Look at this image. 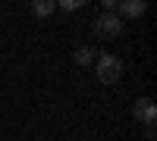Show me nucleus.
<instances>
[{"label":"nucleus","instance_id":"nucleus-1","mask_svg":"<svg viewBox=\"0 0 157 141\" xmlns=\"http://www.w3.org/2000/svg\"><path fill=\"white\" fill-rule=\"evenodd\" d=\"M94 75L101 85H116L123 79V60L116 54H98L94 60Z\"/></svg>","mask_w":157,"mask_h":141},{"label":"nucleus","instance_id":"nucleus-2","mask_svg":"<svg viewBox=\"0 0 157 141\" xmlns=\"http://www.w3.org/2000/svg\"><path fill=\"white\" fill-rule=\"evenodd\" d=\"M123 32V19L113 16V13H101V16L94 19V35L104 38V41H110V38H116Z\"/></svg>","mask_w":157,"mask_h":141},{"label":"nucleus","instance_id":"nucleus-3","mask_svg":"<svg viewBox=\"0 0 157 141\" xmlns=\"http://www.w3.org/2000/svg\"><path fill=\"white\" fill-rule=\"evenodd\" d=\"M132 116L141 122V125H154V119H157V107H154V100L151 97H138L135 100V107H132Z\"/></svg>","mask_w":157,"mask_h":141},{"label":"nucleus","instance_id":"nucleus-4","mask_svg":"<svg viewBox=\"0 0 157 141\" xmlns=\"http://www.w3.org/2000/svg\"><path fill=\"white\" fill-rule=\"evenodd\" d=\"M145 9H148L145 0H120V3H116V13H120V19H138Z\"/></svg>","mask_w":157,"mask_h":141},{"label":"nucleus","instance_id":"nucleus-5","mask_svg":"<svg viewBox=\"0 0 157 141\" xmlns=\"http://www.w3.org/2000/svg\"><path fill=\"white\" fill-rule=\"evenodd\" d=\"M60 3H57V0H35V3H32V16H38V19H47L50 16V13H54Z\"/></svg>","mask_w":157,"mask_h":141},{"label":"nucleus","instance_id":"nucleus-6","mask_svg":"<svg viewBox=\"0 0 157 141\" xmlns=\"http://www.w3.org/2000/svg\"><path fill=\"white\" fill-rule=\"evenodd\" d=\"M72 60H75V66H88V63L98 60V50H94V47H78Z\"/></svg>","mask_w":157,"mask_h":141},{"label":"nucleus","instance_id":"nucleus-7","mask_svg":"<svg viewBox=\"0 0 157 141\" xmlns=\"http://www.w3.org/2000/svg\"><path fill=\"white\" fill-rule=\"evenodd\" d=\"M82 6V0H69V3H63V9H78Z\"/></svg>","mask_w":157,"mask_h":141}]
</instances>
